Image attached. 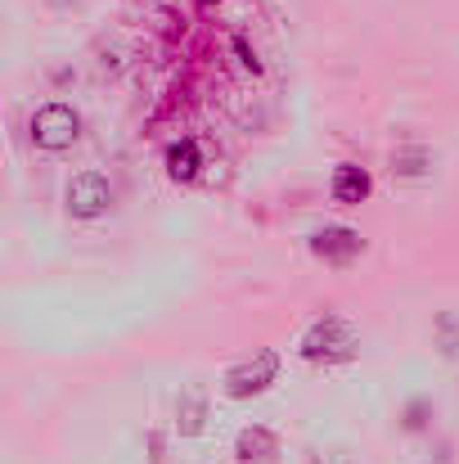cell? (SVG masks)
Listing matches in <instances>:
<instances>
[{
	"label": "cell",
	"mask_w": 459,
	"mask_h": 464,
	"mask_svg": "<svg viewBox=\"0 0 459 464\" xmlns=\"http://www.w3.org/2000/svg\"><path fill=\"white\" fill-rule=\"evenodd\" d=\"M198 5H216V0H198Z\"/></svg>",
	"instance_id": "obj_14"
},
{
	"label": "cell",
	"mask_w": 459,
	"mask_h": 464,
	"mask_svg": "<svg viewBox=\"0 0 459 464\" xmlns=\"http://www.w3.org/2000/svg\"><path fill=\"white\" fill-rule=\"evenodd\" d=\"M329 189H333V203H342V208H356V203H365V198H369L374 180H369V171H365V167H356V162H342V167H333V180H329Z\"/></svg>",
	"instance_id": "obj_6"
},
{
	"label": "cell",
	"mask_w": 459,
	"mask_h": 464,
	"mask_svg": "<svg viewBox=\"0 0 459 464\" xmlns=\"http://www.w3.org/2000/svg\"><path fill=\"white\" fill-rule=\"evenodd\" d=\"M360 248H365V239H360L351 226H324V230L311 235V253H315L320 262H329V266H347V262H356Z\"/></svg>",
	"instance_id": "obj_5"
},
{
	"label": "cell",
	"mask_w": 459,
	"mask_h": 464,
	"mask_svg": "<svg viewBox=\"0 0 459 464\" xmlns=\"http://www.w3.org/2000/svg\"><path fill=\"white\" fill-rule=\"evenodd\" d=\"M356 347H360V334H356V324L342 320V315H320V320L302 334V343H298V352H302L311 365H338V361H351Z\"/></svg>",
	"instance_id": "obj_1"
},
{
	"label": "cell",
	"mask_w": 459,
	"mask_h": 464,
	"mask_svg": "<svg viewBox=\"0 0 459 464\" xmlns=\"http://www.w3.org/2000/svg\"><path fill=\"white\" fill-rule=\"evenodd\" d=\"M275 451H280V438H275L271 429H262V424L244 429V433H239V442H234V456H239V464H266Z\"/></svg>",
	"instance_id": "obj_7"
},
{
	"label": "cell",
	"mask_w": 459,
	"mask_h": 464,
	"mask_svg": "<svg viewBox=\"0 0 459 464\" xmlns=\"http://www.w3.org/2000/svg\"><path fill=\"white\" fill-rule=\"evenodd\" d=\"M234 54H239V63H244L248 72H262V63H257V54L248 50V41H244V36H234Z\"/></svg>",
	"instance_id": "obj_11"
},
{
	"label": "cell",
	"mask_w": 459,
	"mask_h": 464,
	"mask_svg": "<svg viewBox=\"0 0 459 464\" xmlns=\"http://www.w3.org/2000/svg\"><path fill=\"white\" fill-rule=\"evenodd\" d=\"M109 203H113V185L100 171H81L63 189V208H68L72 221H95V217L109 212Z\"/></svg>",
	"instance_id": "obj_3"
},
{
	"label": "cell",
	"mask_w": 459,
	"mask_h": 464,
	"mask_svg": "<svg viewBox=\"0 0 459 464\" xmlns=\"http://www.w3.org/2000/svg\"><path fill=\"white\" fill-rule=\"evenodd\" d=\"M428 167H433V154L419 150V145L392 154V176H401V180H419V176H428Z\"/></svg>",
	"instance_id": "obj_10"
},
{
	"label": "cell",
	"mask_w": 459,
	"mask_h": 464,
	"mask_svg": "<svg viewBox=\"0 0 459 464\" xmlns=\"http://www.w3.org/2000/svg\"><path fill=\"white\" fill-rule=\"evenodd\" d=\"M77 136H81V118H77V109L72 104H41L36 113H32V145L36 150H45V154H63V150H72L77 145Z\"/></svg>",
	"instance_id": "obj_2"
},
{
	"label": "cell",
	"mask_w": 459,
	"mask_h": 464,
	"mask_svg": "<svg viewBox=\"0 0 459 464\" xmlns=\"http://www.w3.org/2000/svg\"><path fill=\"white\" fill-rule=\"evenodd\" d=\"M275 374H280V356H275L271 347H262L257 356H248L244 365H234V370L225 374V392H230L234 401L257 397V392H266V388L275 383Z\"/></svg>",
	"instance_id": "obj_4"
},
{
	"label": "cell",
	"mask_w": 459,
	"mask_h": 464,
	"mask_svg": "<svg viewBox=\"0 0 459 464\" xmlns=\"http://www.w3.org/2000/svg\"><path fill=\"white\" fill-rule=\"evenodd\" d=\"M203 424H207V397H203V388H185L176 401V429L185 438H194V433H203Z\"/></svg>",
	"instance_id": "obj_9"
},
{
	"label": "cell",
	"mask_w": 459,
	"mask_h": 464,
	"mask_svg": "<svg viewBox=\"0 0 459 464\" xmlns=\"http://www.w3.org/2000/svg\"><path fill=\"white\" fill-rule=\"evenodd\" d=\"M162 162H167V176H171V180H180V185H185V180H194V176H198V167H203L198 140H189V136H185V140H171Z\"/></svg>",
	"instance_id": "obj_8"
},
{
	"label": "cell",
	"mask_w": 459,
	"mask_h": 464,
	"mask_svg": "<svg viewBox=\"0 0 459 464\" xmlns=\"http://www.w3.org/2000/svg\"><path fill=\"white\" fill-rule=\"evenodd\" d=\"M315 464H351L342 451H329V456H315Z\"/></svg>",
	"instance_id": "obj_13"
},
{
	"label": "cell",
	"mask_w": 459,
	"mask_h": 464,
	"mask_svg": "<svg viewBox=\"0 0 459 464\" xmlns=\"http://www.w3.org/2000/svg\"><path fill=\"white\" fill-rule=\"evenodd\" d=\"M424 415H428V401H415L406 411V429H424Z\"/></svg>",
	"instance_id": "obj_12"
}]
</instances>
